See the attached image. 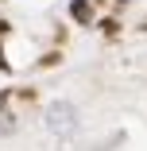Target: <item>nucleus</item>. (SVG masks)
Masks as SVG:
<instances>
[{
    "instance_id": "1",
    "label": "nucleus",
    "mask_w": 147,
    "mask_h": 151,
    "mask_svg": "<svg viewBox=\"0 0 147 151\" xmlns=\"http://www.w3.org/2000/svg\"><path fill=\"white\" fill-rule=\"evenodd\" d=\"M43 128L54 136V139H74L77 132H81V116H77V105L74 101H66V97H54V101H47L43 105Z\"/></svg>"
},
{
    "instance_id": "2",
    "label": "nucleus",
    "mask_w": 147,
    "mask_h": 151,
    "mask_svg": "<svg viewBox=\"0 0 147 151\" xmlns=\"http://www.w3.org/2000/svg\"><path fill=\"white\" fill-rule=\"evenodd\" d=\"M8 132H16V116L0 109V136H8Z\"/></svg>"
}]
</instances>
